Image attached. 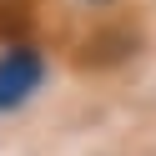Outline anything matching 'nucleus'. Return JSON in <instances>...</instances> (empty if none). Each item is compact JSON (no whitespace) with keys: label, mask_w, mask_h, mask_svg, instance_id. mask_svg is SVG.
Masks as SVG:
<instances>
[{"label":"nucleus","mask_w":156,"mask_h":156,"mask_svg":"<svg viewBox=\"0 0 156 156\" xmlns=\"http://www.w3.org/2000/svg\"><path fill=\"white\" fill-rule=\"evenodd\" d=\"M41 81H45V61H41V51L35 45H10V51L0 55V116L5 111H15V106H25L35 91H41Z\"/></svg>","instance_id":"obj_1"}]
</instances>
